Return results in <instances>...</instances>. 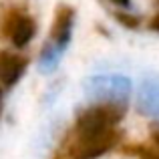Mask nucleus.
<instances>
[{
	"label": "nucleus",
	"mask_w": 159,
	"mask_h": 159,
	"mask_svg": "<svg viewBox=\"0 0 159 159\" xmlns=\"http://www.w3.org/2000/svg\"><path fill=\"white\" fill-rule=\"evenodd\" d=\"M85 91L93 101H99V105L123 109L127 105L129 95V79L123 77H95L85 83Z\"/></svg>",
	"instance_id": "1"
},
{
	"label": "nucleus",
	"mask_w": 159,
	"mask_h": 159,
	"mask_svg": "<svg viewBox=\"0 0 159 159\" xmlns=\"http://www.w3.org/2000/svg\"><path fill=\"white\" fill-rule=\"evenodd\" d=\"M121 117H123V109L95 105L77 117V137L95 135V133H103L107 129H113Z\"/></svg>",
	"instance_id": "2"
},
{
	"label": "nucleus",
	"mask_w": 159,
	"mask_h": 159,
	"mask_svg": "<svg viewBox=\"0 0 159 159\" xmlns=\"http://www.w3.org/2000/svg\"><path fill=\"white\" fill-rule=\"evenodd\" d=\"M117 141H119V133L115 129H107V131L95 133V135L77 137L70 153H73L75 159H95L103 155L105 151H109Z\"/></svg>",
	"instance_id": "3"
},
{
	"label": "nucleus",
	"mask_w": 159,
	"mask_h": 159,
	"mask_svg": "<svg viewBox=\"0 0 159 159\" xmlns=\"http://www.w3.org/2000/svg\"><path fill=\"white\" fill-rule=\"evenodd\" d=\"M24 66H26V61L22 57L0 52V85L12 87L24 73Z\"/></svg>",
	"instance_id": "4"
},
{
	"label": "nucleus",
	"mask_w": 159,
	"mask_h": 159,
	"mask_svg": "<svg viewBox=\"0 0 159 159\" xmlns=\"http://www.w3.org/2000/svg\"><path fill=\"white\" fill-rule=\"evenodd\" d=\"M6 32L10 36V40L14 43V47H24L32 40L34 36V24L28 16H22V14H14L10 20H8V26H6Z\"/></svg>",
	"instance_id": "5"
},
{
	"label": "nucleus",
	"mask_w": 159,
	"mask_h": 159,
	"mask_svg": "<svg viewBox=\"0 0 159 159\" xmlns=\"http://www.w3.org/2000/svg\"><path fill=\"white\" fill-rule=\"evenodd\" d=\"M70 26H73V10L70 8H58L57 18L52 26V44L61 51L70 36Z\"/></svg>",
	"instance_id": "6"
},
{
	"label": "nucleus",
	"mask_w": 159,
	"mask_h": 159,
	"mask_svg": "<svg viewBox=\"0 0 159 159\" xmlns=\"http://www.w3.org/2000/svg\"><path fill=\"white\" fill-rule=\"evenodd\" d=\"M139 109L149 115L157 111V83L155 79H145L139 91Z\"/></svg>",
	"instance_id": "7"
},
{
	"label": "nucleus",
	"mask_w": 159,
	"mask_h": 159,
	"mask_svg": "<svg viewBox=\"0 0 159 159\" xmlns=\"http://www.w3.org/2000/svg\"><path fill=\"white\" fill-rule=\"evenodd\" d=\"M111 2L119 4V6H129V2H131V0H111Z\"/></svg>",
	"instance_id": "8"
}]
</instances>
